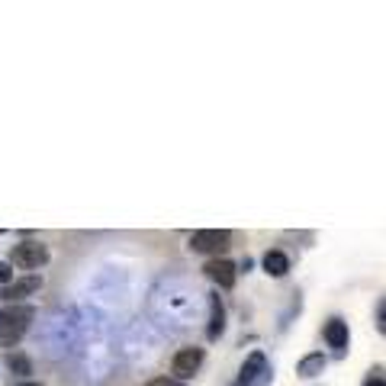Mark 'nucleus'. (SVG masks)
Masks as SVG:
<instances>
[{
    "label": "nucleus",
    "mask_w": 386,
    "mask_h": 386,
    "mask_svg": "<svg viewBox=\"0 0 386 386\" xmlns=\"http://www.w3.org/2000/svg\"><path fill=\"white\" fill-rule=\"evenodd\" d=\"M20 386H43V383H36V380H23Z\"/></svg>",
    "instance_id": "17"
},
{
    "label": "nucleus",
    "mask_w": 386,
    "mask_h": 386,
    "mask_svg": "<svg viewBox=\"0 0 386 386\" xmlns=\"http://www.w3.org/2000/svg\"><path fill=\"white\" fill-rule=\"evenodd\" d=\"M33 316V306H0V344H17L29 332Z\"/></svg>",
    "instance_id": "1"
},
{
    "label": "nucleus",
    "mask_w": 386,
    "mask_h": 386,
    "mask_svg": "<svg viewBox=\"0 0 386 386\" xmlns=\"http://www.w3.org/2000/svg\"><path fill=\"white\" fill-rule=\"evenodd\" d=\"M222 332H226V306H222L219 296H210V325H206V338L216 341Z\"/></svg>",
    "instance_id": "9"
},
{
    "label": "nucleus",
    "mask_w": 386,
    "mask_h": 386,
    "mask_svg": "<svg viewBox=\"0 0 386 386\" xmlns=\"http://www.w3.org/2000/svg\"><path fill=\"white\" fill-rule=\"evenodd\" d=\"M377 328H380V332H386V302L383 300L377 302Z\"/></svg>",
    "instance_id": "15"
},
{
    "label": "nucleus",
    "mask_w": 386,
    "mask_h": 386,
    "mask_svg": "<svg viewBox=\"0 0 386 386\" xmlns=\"http://www.w3.org/2000/svg\"><path fill=\"white\" fill-rule=\"evenodd\" d=\"M203 361H206V351L203 348H180V351L174 354V361H171V370H174V380H190L196 370L203 367Z\"/></svg>",
    "instance_id": "5"
},
{
    "label": "nucleus",
    "mask_w": 386,
    "mask_h": 386,
    "mask_svg": "<svg viewBox=\"0 0 386 386\" xmlns=\"http://www.w3.org/2000/svg\"><path fill=\"white\" fill-rule=\"evenodd\" d=\"M190 248L196 254L222 258V254L232 248V232H229V229H196L190 236Z\"/></svg>",
    "instance_id": "2"
},
{
    "label": "nucleus",
    "mask_w": 386,
    "mask_h": 386,
    "mask_svg": "<svg viewBox=\"0 0 386 386\" xmlns=\"http://www.w3.org/2000/svg\"><path fill=\"white\" fill-rule=\"evenodd\" d=\"M264 373H268V357H264V351H252L248 357H245L242 370H238L236 386H254Z\"/></svg>",
    "instance_id": "7"
},
{
    "label": "nucleus",
    "mask_w": 386,
    "mask_h": 386,
    "mask_svg": "<svg viewBox=\"0 0 386 386\" xmlns=\"http://www.w3.org/2000/svg\"><path fill=\"white\" fill-rule=\"evenodd\" d=\"M325 354L322 351H312V354H306V357H300V364H296V377H302V380H312V377H319L322 370H325Z\"/></svg>",
    "instance_id": "10"
},
{
    "label": "nucleus",
    "mask_w": 386,
    "mask_h": 386,
    "mask_svg": "<svg viewBox=\"0 0 386 386\" xmlns=\"http://www.w3.org/2000/svg\"><path fill=\"white\" fill-rule=\"evenodd\" d=\"M13 284V264L10 261H0V286Z\"/></svg>",
    "instance_id": "13"
},
{
    "label": "nucleus",
    "mask_w": 386,
    "mask_h": 386,
    "mask_svg": "<svg viewBox=\"0 0 386 386\" xmlns=\"http://www.w3.org/2000/svg\"><path fill=\"white\" fill-rule=\"evenodd\" d=\"M10 370L20 373V377H26V373H33V364H29L26 354H10Z\"/></svg>",
    "instance_id": "12"
},
{
    "label": "nucleus",
    "mask_w": 386,
    "mask_h": 386,
    "mask_svg": "<svg viewBox=\"0 0 386 386\" xmlns=\"http://www.w3.org/2000/svg\"><path fill=\"white\" fill-rule=\"evenodd\" d=\"M145 386H184V383H180V380H174V377H151Z\"/></svg>",
    "instance_id": "14"
},
{
    "label": "nucleus",
    "mask_w": 386,
    "mask_h": 386,
    "mask_svg": "<svg viewBox=\"0 0 386 386\" xmlns=\"http://www.w3.org/2000/svg\"><path fill=\"white\" fill-rule=\"evenodd\" d=\"M322 335H325V341H328V348H335V351H344V348H348V341H351V332H348V322L344 319H328L325 322V332H322Z\"/></svg>",
    "instance_id": "8"
},
{
    "label": "nucleus",
    "mask_w": 386,
    "mask_h": 386,
    "mask_svg": "<svg viewBox=\"0 0 386 386\" xmlns=\"http://www.w3.org/2000/svg\"><path fill=\"white\" fill-rule=\"evenodd\" d=\"M10 264L13 268H20V270H39V268H45L49 264V245H43V242H20V245H13V252H10Z\"/></svg>",
    "instance_id": "3"
},
{
    "label": "nucleus",
    "mask_w": 386,
    "mask_h": 386,
    "mask_svg": "<svg viewBox=\"0 0 386 386\" xmlns=\"http://www.w3.org/2000/svg\"><path fill=\"white\" fill-rule=\"evenodd\" d=\"M370 373H373V377H367V383H364V386H386V383H383V367L370 370Z\"/></svg>",
    "instance_id": "16"
},
{
    "label": "nucleus",
    "mask_w": 386,
    "mask_h": 386,
    "mask_svg": "<svg viewBox=\"0 0 386 386\" xmlns=\"http://www.w3.org/2000/svg\"><path fill=\"white\" fill-rule=\"evenodd\" d=\"M43 290V277L39 274H26V277H13V284L0 286V302L3 306H20L26 296H33Z\"/></svg>",
    "instance_id": "4"
},
{
    "label": "nucleus",
    "mask_w": 386,
    "mask_h": 386,
    "mask_svg": "<svg viewBox=\"0 0 386 386\" xmlns=\"http://www.w3.org/2000/svg\"><path fill=\"white\" fill-rule=\"evenodd\" d=\"M203 274H206L219 290H232L236 280H238V268L229 258H210L206 264H203Z\"/></svg>",
    "instance_id": "6"
},
{
    "label": "nucleus",
    "mask_w": 386,
    "mask_h": 386,
    "mask_svg": "<svg viewBox=\"0 0 386 386\" xmlns=\"http://www.w3.org/2000/svg\"><path fill=\"white\" fill-rule=\"evenodd\" d=\"M261 264H264V270H268L270 277H284L286 270H290V258H286L284 252H277V248L264 254V261H261Z\"/></svg>",
    "instance_id": "11"
}]
</instances>
